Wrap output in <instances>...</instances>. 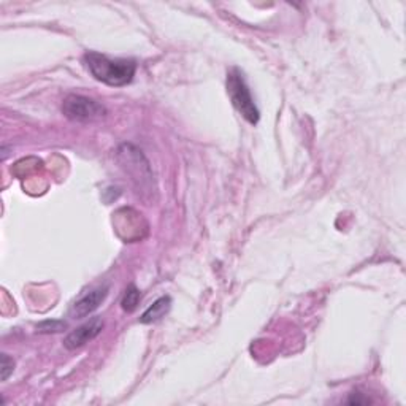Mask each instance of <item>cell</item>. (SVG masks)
Listing matches in <instances>:
<instances>
[{
  "label": "cell",
  "mask_w": 406,
  "mask_h": 406,
  "mask_svg": "<svg viewBox=\"0 0 406 406\" xmlns=\"http://www.w3.org/2000/svg\"><path fill=\"white\" fill-rule=\"evenodd\" d=\"M83 60L91 75L108 86H126L137 72V63L132 59H112L96 51L86 53Z\"/></svg>",
  "instance_id": "cell-1"
},
{
  "label": "cell",
  "mask_w": 406,
  "mask_h": 406,
  "mask_svg": "<svg viewBox=\"0 0 406 406\" xmlns=\"http://www.w3.org/2000/svg\"><path fill=\"white\" fill-rule=\"evenodd\" d=\"M227 92H229V97L233 107L237 108V112L242 114L249 124L256 126L257 122H259L261 113L256 107L248 84L244 81L243 73L238 69H232L227 73Z\"/></svg>",
  "instance_id": "cell-2"
},
{
  "label": "cell",
  "mask_w": 406,
  "mask_h": 406,
  "mask_svg": "<svg viewBox=\"0 0 406 406\" xmlns=\"http://www.w3.org/2000/svg\"><path fill=\"white\" fill-rule=\"evenodd\" d=\"M63 113L72 121L88 122L102 119L107 114V110L94 98L72 94L63 103Z\"/></svg>",
  "instance_id": "cell-3"
},
{
  "label": "cell",
  "mask_w": 406,
  "mask_h": 406,
  "mask_svg": "<svg viewBox=\"0 0 406 406\" xmlns=\"http://www.w3.org/2000/svg\"><path fill=\"white\" fill-rule=\"evenodd\" d=\"M110 291L108 284L98 286L96 289H92L88 294H84L79 297L75 303L72 305L70 308V316L73 319H83L86 316H89L91 313H94L98 306L103 303V300L107 299Z\"/></svg>",
  "instance_id": "cell-4"
},
{
  "label": "cell",
  "mask_w": 406,
  "mask_h": 406,
  "mask_svg": "<svg viewBox=\"0 0 406 406\" xmlns=\"http://www.w3.org/2000/svg\"><path fill=\"white\" fill-rule=\"evenodd\" d=\"M102 330H103L102 317H92L91 321L79 325L78 329H75L67 335V338L64 340V346L70 351L81 348L86 343H89L94 340L96 336H98V334H100Z\"/></svg>",
  "instance_id": "cell-5"
},
{
  "label": "cell",
  "mask_w": 406,
  "mask_h": 406,
  "mask_svg": "<svg viewBox=\"0 0 406 406\" xmlns=\"http://www.w3.org/2000/svg\"><path fill=\"white\" fill-rule=\"evenodd\" d=\"M170 306H171V299L169 297V295L157 299L155 303H152L150 308H148L143 315H141L140 322L141 324H152V322L161 321V319L170 311Z\"/></svg>",
  "instance_id": "cell-6"
},
{
  "label": "cell",
  "mask_w": 406,
  "mask_h": 406,
  "mask_svg": "<svg viewBox=\"0 0 406 406\" xmlns=\"http://www.w3.org/2000/svg\"><path fill=\"white\" fill-rule=\"evenodd\" d=\"M140 297H141V294H140L138 289L135 287L133 284L129 286L124 292V297H122V300H121L122 310L127 311V313H132L138 306Z\"/></svg>",
  "instance_id": "cell-7"
},
{
  "label": "cell",
  "mask_w": 406,
  "mask_h": 406,
  "mask_svg": "<svg viewBox=\"0 0 406 406\" xmlns=\"http://www.w3.org/2000/svg\"><path fill=\"white\" fill-rule=\"evenodd\" d=\"M64 329H67V322L64 321H43L37 325L39 334H58V332H63Z\"/></svg>",
  "instance_id": "cell-8"
},
{
  "label": "cell",
  "mask_w": 406,
  "mask_h": 406,
  "mask_svg": "<svg viewBox=\"0 0 406 406\" xmlns=\"http://www.w3.org/2000/svg\"><path fill=\"white\" fill-rule=\"evenodd\" d=\"M0 372H2V381H7L8 376L15 370V360L10 358L8 354H2V365H0Z\"/></svg>",
  "instance_id": "cell-9"
},
{
  "label": "cell",
  "mask_w": 406,
  "mask_h": 406,
  "mask_svg": "<svg viewBox=\"0 0 406 406\" xmlns=\"http://www.w3.org/2000/svg\"><path fill=\"white\" fill-rule=\"evenodd\" d=\"M348 403L351 405H364V403H370V400L368 398H360V397H355V393H353V397L348 400Z\"/></svg>",
  "instance_id": "cell-10"
}]
</instances>
